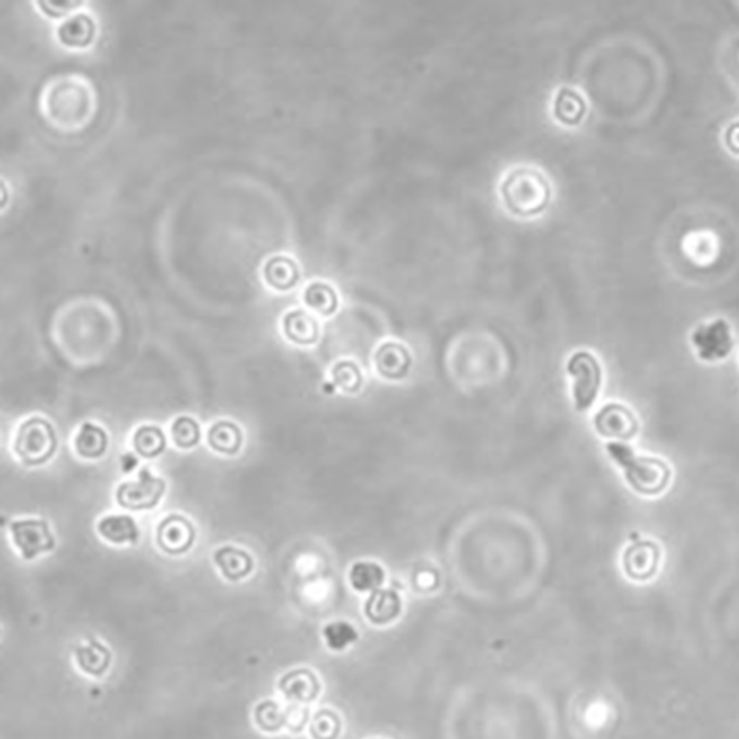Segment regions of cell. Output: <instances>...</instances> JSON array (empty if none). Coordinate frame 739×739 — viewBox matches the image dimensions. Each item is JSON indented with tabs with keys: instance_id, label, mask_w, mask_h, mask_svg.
I'll return each instance as SVG.
<instances>
[{
	"instance_id": "obj_1",
	"label": "cell",
	"mask_w": 739,
	"mask_h": 739,
	"mask_svg": "<svg viewBox=\"0 0 739 739\" xmlns=\"http://www.w3.org/2000/svg\"><path fill=\"white\" fill-rule=\"evenodd\" d=\"M605 449L609 458L622 469V475L634 492L640 496L656 497L667 490L672 471L661 458L638 456L624 442H608Z\"/></svg>"
},
{
	"instance_id": "obj_2",
	"label": "cell",
	"mask_w": 739,
	"mask_h": 739,
	"mask_svg": "<svg viewBox=\"0 0 739 739\" xmlns=\"http://www.w3.org/2000/svg\"><path fill=\"white\" fill-rule=\"evenodd\" d=\"M504 204L512 213L533 216L551 200V187L535 169L519 168L509 173L501 185Z\"/></svg>"
},
{
	"instance_id": "obj_3",
	"label": "cell",
	"mask_w": 739,
	"mask_h": 739,
	"mask_svg": "<svg viewBox=\"0 0 739 739\" xmlns=\"http://www.w3.org/2000/svg\"><path fill=\"white\" fill-rule=\"evenodd\" d=\"M57 444L52 424L42 417H31L18 429L15 453L26 466H39L54 456Z\"/></svg>"
},
{
	"instance_id": "obj_4",
	"label": "cell",
	"mask_w": 739,
	"mask_h": 739,
	"mask_svg": "<svg viewBox=\"0 0 739 739\" xmlns=\"http://www.w3.org/2000/svg\"><path fill=\"white\" fill-rule=\"evenodd\" d=\"M572 380V401L577 412H587L596 403L602 387V367L596 357L587 351L572 353L567 362Z\"/></svg>"
},
{
	"instance_id": "obj_5",
	"label": "cell",
	"mask_w": 739,
	"mask_h": 739,
	"mask_svg": "<svg viewBox=\"0 0 739 739\" xmlns=\"http://www.w3.org/2000/svg\"><path fill=\"white\" fill-rule=\"evenodd\" d=\"M691 343L701 361L722 362L734 349L731 326L722 318L700 324L691 335Z\"/></svg>"
},
{
	"instance_id": "obj_6",
	"label": "cell",
	"mask_w": 739,
	"mask_h": 739,
	"mask_svg": "<svg viewBox=\"0 0 739 739\" xmlns=\"http://www.w3.org/2000/svg\"><path fill=\"white\" fill-rule=\"evenodd\" d=\"M166 483L163 479L152 475L148 467H143L138 481L118 485L116 499L122 508L129 510H147L156 508L163 497Z\"/></svg>"
},
{
	"instance_id": "obj_7",
	"label": "cell",
	"mask_w": 739,
	"mask_h": 739,
	"mask_svg": "<svg viewBox=\"0 0 739 739\" xmlns=\"http://www.w3.org/2000/svg\"><path fill=\"white\" fill-rule=\"evenodd\" d=\"M13 543L27 561L38 554L54 551L55 538L45 519H22L11 522Z\"/></svg>"
},
{
	"instance_id": "obj_8",
	"label": "cell",
	"mask_w": 739,
	"mask_h": 739,
	"mask_svg": "<svg viewBox=\"0 0 739 739\" xmlns=\"http://www.w3.org/2000/svg\"><path fill=\"white\" fill-rule=\"evenodd\" d=\"M595 429L602 438L626 442L636 437L639 424L633 412L622 404H606L595 414Z\"/></svg>"
},
{
	"instance_id": "obj_9",
	"label": "cell",
	"mask_w": 739,
	"mask_h": 739,
	"mask_svg": "<svg viewBox=\"0 0 739 739\" xmlns=\"http://www.w3.org/2000/svg\"><path fill=\"white\" fill-rule=\"evenodd\" d=\"M660 547L651 540H636L622 553V569L634 581H648L660 567Z\"/></svg>"
},
{
	"instance_id": "obj_10",
	"label": "cell",
	"mask_w": 739,
	"mask_h": 739,
	"mask_svg": "<svg viewBox=\"0 0 739 739\" xmlns=\"http://www.w3.org/2000/svg\"><path fill=\"white\" fill-rule=\"evenodd\" d=\"M277 688L287 701L303 706L317 701L321 693L318 676L308 667L294 668L286 673L278 682Z\"/></svg>"
},
{
	"instance_id": "obj_11",
	"label": "cell",
	"mask_w": 739,
	"mask_h": 739,
	"mask_svg": "<svg viewBox=\"0 0 739 739\" xmlns=\"http://www.w3.org/2000/svg\"><path fill=\"white\" fill-rule=\"evenodd\" d=\"M196 540L193 524L181 515L173 513L160 522L157 543L160 549L169 554H182L189 551Z\"/></svg>"
},
{
	"instance_id": "obj_12",
	"label": "cell",
	"mask_w": 739,
	"mask_h": 739,
	"mask_svg": "<svg viewBox=\"0 0 739 739\" xmlns=\"http://www.w3.org/2000/svg\"><path fill=\"white\" fill-rule=\"evenodd\" d=\"M403 613V599L394 588H378L370 593L364 604V615L373 626H389Z\"/></svg>"
},
{
	"instance_id": "obj_13",
	"label": "cell",
	"mask_w": 739,
	"mask_h": 739,
	"mask_svg": "<svg viewBox=\"0 0 739 739\" xmlns=\"http://www.w3.org/2000/svg\"><path fill=\"white\" fill-rule=\"evenodd\" d=\"M374 367L387 380H399L407 376L412 367V355L404 344L387 342L374 353Z\"/></svg>"
},
{
	"instance_id": "obj_14",
	"label": "cell",
	"mask_w": 739,
	"mask_h": 739,
	"mask_svg": "<svg viewBox=\"0 0 739 739\" xmlns=\"http://www.w3.org/2000/svg\"><path fill=\"white\" fill-rule=\"evenodd\" d=\"M214 563L222 576L230 581H239L253 571V559L250 554L232 546H223L213 554Z\"/></svg>"
},
{
	"instance_id": "obj_15",
	"label": "cell",
	"mask_w": 739,
	"mask_h": 739,
	"mask_svg": "<svg viewBox=\"0 0 739 739\" xmlns=\"http://www.w3.org/2000/svg\"><path fill=\"white\" fill-rule=\"evenodd\" d=\"M348 581L358 593H374L387 581V571L378 562L360 561L349 569Z\"/></svg>"
},
{
	"instance_id": "obj_16",
	"label": "cell",
	"mask_w": 739,
	"mask_h": 739,
	"mask_svg": "<svg viewBox=\"0 0 739 739\" xmlns=\"http://www.w3.org/2000/svg\"><path fill=\"white\" fill-rule=\"evenodd\" d=\"M74 658L82 672L89 676L101 677L109 672L111 652L102 643L91 640L88 645L76 648Z\"/></svg>"
},
{
	"instance_id": "obj_17",
	"label": "cell",
	"mask_w": 739,
	"mask_h": 739,
	"mask_svg": "<svg viewBox=\"0 0 739 739\" xmlns=\"http://www.w3.org/2000/svg\"><path fill=\"white\" fill-rule=\"evenodd\" d=\"M98 533L113 544H127L138 542V524L126 515H109L98 522Z\"/></svg>"
},
{
	"instance_id": "obj_18",
	"label": "cell",
	"mask_w": 739,
	"mask_h": 739,
	"mask_svg": "<svg viewBox=\"0 0 739 739\" xmlns=\"http://www.w3.org/2000/svg\"><path fill=\"white\" fill-rule=\"evenodd\" d=\"M207 441L209 446L218 451V453L228 454V456H234L239 453L243 444V433L239 430V426L232 422L221 421L214 423L209 429V435H207Z\"/></svg>"
},
{
	"instance_id": "obj_19",
	"label": "cell",
	"mask_w": 739,
	"mask_h": 739,
	"mask_svg": "<svg viewBox=\"0 0 739 739\" xmlns=\"http://www.w3.org/2000/svg\"><path fill=\"white\" fill-rule=\"evenodd\" d=\"M284 332L294 343L312 344L318 339V324L308 312L293 311L284 318Z\"/></svg>"
},
{
	"instance_id": "obj_20",
	"label": "cell",
	"mask_w": 739,
	"mask_h": 739,
	"mask_svg": "<svg viewBox=\"0 0 739 739\" xmlns=\"http://www.w3.org/2000/svg\"><path fill=\"white\" fill-rule=\"evenodd\" d=\"M77 453L83 458H100L106 453L109 446V437L106 430L97 424L83 423L77 433L76 441Z\"/></svg>"
},
{
	"instance_id": "obj_21",
	"label": "cell",
	"mask_w": 739,
	"mask_h": 739,
	"mask_svg": "<svg viewBox=\"0 0 739 739\" xmlns=\"http://www.w3.org/2000/svg\"><path fill=\"white\" fill-rule=\"evenodd\" d=\"M584 113H586V104L578 93L571 89H562L559 92L556 104H554V114L559 122L572 126L580 122Z\"/></svg>"
},
{
	"instance_id": "obj_22",
	"label": "cell",
	"mask_w": 739,
	"mask_h": 739,
	"mask_svg": "<svg viewBox=\"0 0 739 739\" xmlns=\"http://www.w3.org/2000/svg\"><path fill=\"white\" fill-rule=\"evenodd\" d=\"M323 639L330 651L342 652L357 642L358 630L351 622L337 620L324 626Z\"/></svg>"
},
{
	"instance_id": "obj_23",
	"label": "cell",
	"mask_w": 739,
	"mask_h": 739,
	"mask_svg": "<svg viewBox=\"0 0 739 739\" xmlns=\"http://www.w3.org/2000/svg\"><path fill=\"white\" fill-rule=\"evenodd\" d=\"M135 451L145 458H154L166 448V437L157 426H141L134 435Z\"/></svg>"
},
{
	"instance_id": "obj_24",
	"label": "cell",
	"mask_w": 739,
	"mask_h": 739,
	"mask_svg": "<svg viewBox=\"0 0 739 739\" xmlns=\"http://www.w3.org/2000/svg\"><path fill=\"white\" fill-rule=\"evenodd\" d=\"M309 735L312 739H339L342 735V718L330 709H321L312 716L309 723Z\"/></svg>"
},
{
	"instance_id": "obj_25",
	"label": "cell",
	"mask_w": 739,
	"mask_h": 739,
	"mask_svg": "<svg viewBox=\"0 0 739 739\" xmlns=\"http://www.w3.org/2000/svg\"><path fill=\"white\" fill-rule=\"evenodd\" d=\"M303 299L308 307L319 312L321 316H332L339 305L336 291H333V287L323 284V283H316L308 287Z\"/></svg>"
},
{
	"instance_id": "obj_26",
	"label": "cell",
	"mask_w": 739,
	"mask_h": 739,
	"mask_svg": "<svg viewBox=\"0 0 739 739\" xmlns=\"http://www.w3.org/2000/svg\"><path fill=\"white\" fill-rule=\"evenodd\" d=\"M255 723L261 731L268 734L282 731V727L286 726V710L273 700L259 702L255 709Z\"/></svg>"
},
{
	"instance_id": "obj_27",
	"label": "cell",
	"mask_w": 739,
	"mask_h": 739,
	"mask_svg": "<svg viewBox=\"0 0 739 739\" xmlns=\"http://www.w3.org/2000/svg\"><path fill=\"white\" fill-rule=\"evenodd\" d=\"M266 278H268L269 284L278 291H287L298 282V269L293 262L282 257L269 264Z\"/></svg>"
},
{
	"instance_id": "obj_28",
	"label": "cell",
	"mask_w": 739,
	"mask_h": 739,
	"mask_svg": "<svg viewBox=\"0 0 739 739\" xmlns=\"http://www.w3.org/2000/svg\"><path fill=\"white\" fill-rule=\"evenodd\" d=\"M332 374L335 387L343 392L353 394L360 391V387H362L361 370L353 361L337 362L336 366L333 367Z\"/></svg>"
},
{
	"instance_id": "obj_29",
	"label": "cell",
	"mask_w": 739,
	"mask_h": 739,
	"mask_svg": "<svg viewBox=\"0 0 739 739\" xmlns=\"http://www.w3.org/2000/svg\"><path fill=\"white\" fill-rule=\"evenodd\" d=\"M172 439L179 448L188 449L197 446L200 441V426L193 417L181 416L170 426Z\"/></svg>"
},
{
	"instance_id": "obj_30",
	"label": "cell",
	"mask_w": 739,
	"mask_h": 739,
	"mask_svg": "<svg viewBox=\"0 0 739 739\" xmlns=\"http://www.w3.org/2000/svg\"><path fill=\"white\" fill-rule=\"evenodd\" d=\"M309 707L303 706V704H291V707L286 710V727L293 734H299L303 731V727L307 726L309 722Z\"/></svg>"
},
{
	"instance_id": "obj_31",
	"label": "cell",
	"mask_w": 739,
	"mask_h": 739,
	"mask_svg": "<svg viewBox=\"0 0 739 739\" xmlns=\"http://www.w3.org/2000/svg\"><path fill=\"white\" fill-rule=\"evenodd\" d=\"M726 143H729L732 152L739 154V123L732 125L731 129L726 132Z\"/></svg>"
},
{
	"instance_id": "obj_32",
	"label": "cell",
	"mask_w": 739,
	"mask_h": 739,
	"mask_svg": "<svg viewBox=\"0 0 739 739\" xmlns=\"http://www.w3.org/2000/svg\"><path fill=\"white\" fill-rule=\"evenodd\" d=\"M120 463H122V471L125 474H131L135 467L138 466V458L135 457L132 453H126L123 454Z\"/></svg>"
}]
</instances>
